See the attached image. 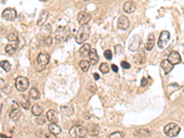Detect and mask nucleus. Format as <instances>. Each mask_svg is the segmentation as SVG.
I'll return each instance as SVG.
<instances>
[{
    "mask_svg": "<svg viewBox=\"0 0 184 138\" xmlns=\"http://www.w3.org/2000/svg\"><path fill=\"white\" fill-rule=\"evenodd\" d=\"M41 1H42V2H46V1H48V0H41Z\"/></svg>",
    "mask_w": 184,
    "mask_h": 138,
    "instance_id": "obj_45",
    "label": "nucleus"
},
{
    "mask_svg": "<svg viewBox=\"0 0 184 138\" xmlns=\"http://www.w3.org/2000/svg\"><path fill=\"white\" fill-rule=\"evenodd\" d=\"M0 66L6 71V72H9L11 69V64L8 61H1L0 62Z\"/></svg>",
    "mask_w": 184,
    "mask_h": 138,
    "instance_id": "obj_29",
    "label": "nucleus"
},
{
    "mask_svg": "<svg viewBox=\"0 0 184 138\" xmlns=\"http://www.w3.org/2000/svg\"><path fill=\"white\" fill-rule=\"evenodd\" d=\"M46 117L48 119V121H50L52 122H56L57 121V112L54 110H49L46 112Z\"/></svg>",
    "mask_w": 184,
    "mask_h": 138,
    "instance_id": "obj_20",
    "label": "nucleus"
},
{
    "mask_svg": "<svg viewBox=\"0 0 184 138\" xmlns=\"http://www.w3.org/2000/svg\"><path fill=\"white\" fill-rule=\"evenodd\" d=\"M170 38V34L167 31H162L158 39V46L159 49H163L164 47L167 45L168 40Z\"/></svg>",
    "mask_w": 184,
    "mask_h": 138,
    "instance_id": "obj_8",
    "label": "nucleus"
},
{
    "mask_svg": "<svg viewBox=\"0 0 184 138\" xmlns=\"http://www.w3.org/2000/svg\"><path fill=\"white\" fill-rule=\"evenodd\" d=\"M123 8L124 12H126L128 14H132V13H134L135 11L136 6H135V4L133 1H127V2L124 3Z\"/></svg>",
    "mask_w": 184,
    "mask_h": 138,
    "instance_id": "obj_12",
    "label": "nucleus"
},
{
    "mask_svg": "<svg viewBox=\"0 0 184 138\" xmlns=\"http://www.w3.org/2000/svg\"><path fill=\"white\" fill-rule=\"evenodd\" d=\"M154 44H155V36L153 33H151V34H149L147 41L145 43V49L147 51H151L154 47Z\"/></svg>",
    "mask_w": 184,
    "mask_h": 138,
    "instance_id": "obj_19",
    "label": "nucleus"
},
{
    "mask_svg": "<svg viewBox=\"0 0 184 138\" xmlns=\"http://www.w3.org/2000/svg\"><path fill=\"white\" fill-rule=\"evenodd\" d=\"M141 138H142V137H141Z\"/></svg>",
    "mask_w": 184,
    "mask_h": 138,
    "instance_id": "obj_46",
    "label": "nucleus"
},
{
    "mask_svg": "<svg viewBox=\"0 0 184 138\" xmlns=\"http://www.w3.org/2000/svg\"><path fill=\"white\" fill-rule=\"evenodd\" d=\"M161 67H162V69L164 70V73H165L166 75H167V74H169V73L172 71V69H173V64H171L167 60H163V61L161 62Z\"/></svg>",
    "mask_w": 184,
    "mask_h": 138,
    "instance_id": "obj_15",
    "label": "nucleus"
},
{
    "mask_svg": "<svg viewBox=\"0 0 184 138\" xmlns=\"http://www.w3.org/2000/svg\"><path fill=\"white\" fill-rule=\"evenodd\" d=\"M31 112H32V114L35 115V116H41V113H42V109H41V106L35 104V105H33L32 108H31Z\"/></svg>",
    "mask_w": 184,
    "mask_h": 138,
    "instance_id": "obj_24",
    "label": "nucleus"
},
{
    "mask_svg": "<svg viewBox=\"0 0 184 138\" xmlns=\"http://www.w3.org/2000/svg\"><path fill=\"white\" fill-rule=\"evenodd\" d=\"M69 35V32L67 31V28H59L56 31V34H55V39L58 40H64L65 39H67Z\"/></svg>",
    "mask_w": 184,
    "mask_h": 138,
    "instance_id": "obj_11",
    "label": "nucleus"
},
{
    "mask_svg": "<svg viewBox=\"0 0 184 138\" xmlns=\"http://www.w3.org/2000/svg\"><path fill=\"white\" fill-rule=\"evenodd\" d=\"M61 110L62 112L67 116H70L74 113V110H73L72 106H64V107H62Z\"/></svg>",
    "mask_w": 184,
    "mask_h": 138,
    "instance_id": "obj_27",
    "label": "nucleus"
},
{
    "mask_svg": "<svg viewBox=\"0 0 184 138\" xmlns=\"http://www.w3.org/2000/svg\"><path fill=\"white\" fill-rule=\"evenodd\" d=\"M49 61H50V56L48 54L40 53L39 55L37 56V60H36V69L38 71L42 70L49 64Z\"/></svg>",
    "mask_w": 184,
    "mask_h": 138,
    "instance_id": "obj_4",
    "label": "nucleus"
},
{
    "mask_svg": "<svg viewBox=\"0 0 184 138\" xmlns=\"http://www.w3.org/2000/svg\"><path fill=\"white\" fill-rule=\"evenodd\" d=\"M5 51L7 55H13L16 51H17V46L15 44H7L5 48Z\"/></svg>",
    "mask_w": 184,
    "mask_h": 138,
    "instance_id": "obj_23",
    "label": "nucleus"
},
{
    "mask_svg": "<svg viewBox=\"0 0 184 138\" xmlns=\"http://www.w3.org/2000/svg\"><path fill=\"white\" fill-rule=\"evenodd\" d=\"M99 132H100V127H99V125H97V124H92L91 128H90L89 131H88V133H89L91 136H98Z\"/></svg>",
    "mask_w": 184,
    "mask_h": 138,
    "instance_id": "obj_28",
    "label": "nucleus"
},
{
    "mask_svg": "<svg viewBox=\"0 0 184 138\" xmlns=\"http://www.w3.org/2000/svg\"><path fill=\"white\" fill-rule=\"evenodd\" d=\"M45 138H57V137H56V136H55V135H54V134H52V133H49V134H47V135H46Z\"/></svg>",
    "mask_w": 184,
    "mask_h": 138,
    "instance_id": "obj_39",
    "label": "nucleus"
},
{
    "mask_svg": "<svg viewBox=\"0 0 184 138\" xmlns=\"http://www.w3.org/2000/svg\"><path fill=\"white\" fill-rule=\"evenodd\" d=\"M90 35V27L87 24L81 25V27L78 29L77 34H76V41L78 44L84 43L88 39Z\"/></svg>",
    "mask_w": 184,
    "mask_h": 138,
    "instance_id": "obj_1",
    "label": "nucleus"
},
{
    "mask_svg": "<svg viewBox=\"0 0 184 138\" xmlns=\"http://www.w3.org/2000/svg\"><path fill=\"white\" fill-rule=\"evenodd\" d=\"M2 18L7 21H13L17 18V12L14 8L7 7L2 13Z\"/></svg>",
    "mask_w": 184,
    "mask_h": 138,
    "instance_id": "obj_7",
    "label": "nucleus"
},
{
    "mask_svg": "<svg viewBox=\"0 0 184 138\" xmlns=\"http://www.w3.org/2000/svg\"><path fill=\"white\" fill-rule=\"evenodd\" d=\"M30 97L31 99H32L33 100H37V99H40V92L38 91L37 88H32L30 91Z\"/></svg>",
    "mask_w": 184,
    "mask_h": 138,
    "instance_id": "obj_25",
    "label": "nucleus"
},
{
    "mask_svg": "<svg viewBox=\"0 0 184 138\" xmlns=\"http://www.w3.org/2000/svg\"><path fill=\"white\" fill-rule=\"evenodd\" d=\"M87 134V129L82 125H74L69 130V135L73 138H83Z\"/></svg>",
    "mask_w": 184,
    "mask_h": 138,
    "instance_id": "obj_3",
    "label": "nucleus"
},
{
    "mask_svg": "<svg viewBox=\"0 0 184 138\" xmlns=\"http://www.w3.org/2000/svg\"><path fill=\"white\" fill-rule=\"evenodd\" d=\"M100 70H101V72L103 73V74H107V73H109L110 69H109V65H108V64H107V63H102V64H101V66H100Z\"/></svg>",
    "mask_w": 184,
    "mask_h": 138,
    "instance_id": "obj_32",
    "label": "nucleus"
},
{
    "mask_svg": "<svg viewBox=\"0 0 184 138\" xmlns=\"http://www.w3.org/2000/svg\"><path fill=\"white\" fill-rule=\"evenodd\" d=\"M21 98L23 99L21 100V106H22L25 110H29V109H30V107H31L30 100L28 99V98H27L26 96H24V95H22V96H21Z\"/></svg>",
    "mask_w": 184,
    "mask_h": 138,
    "instance_id": "obj_26",
    "label": "nucleus"
},
{
    "mask_svg": "<svg viewBox=\"0 0 184 138\" xmlns=\"http://www.w3.org/2000/svg\"><path fill=\"white\" fill-rule=\"evenodd\" d=\"M90 52V44L88 43H85L84 45H82L79 50V55L81 57H87L88 56V54Z\"/></svg>",
    "mask_w": 184,
    "mask_h": 138,
    "instance_id": "obj_18",
    "label": "nucleus"
},
{
    "mask_svg": "<svg viewBox=\"0 0 184 138\" xmlns=\"http://www.w3.org/2000/svg\"><path fill=\"white\" fill-rule=\"evenodd\" d=\"M167 61H168L171 64L175 65V64H180V63L182 62V57H181V55H180V54H179L178 52L173 51V52H171L170 55H168Z\"/></svg>",
    "mask_w": 184,
    "mask_h": 138,
    "instance_id": "obj_9",
    "label": "nucleus"
},
{
    "mask_svg": "<svg viewBox=\"0 0 184 138\" xmlns=\"http://www.w3.org/2000/svg\"><path fill=\"white\" fill-rule=\"evenodd\" d=\"M0 137L1 138H12V137H7V136H6L5 135H2V134L0 135Z\"/></svg>",
    "mask_w": 184,
    "mask_h": 138,
    "instance_id": "obj_44",
    "label": "nucleus"
},
{
    "mask_svg": "<svg viewBox=\"0 0 184 138\" xmlns=\"http://www.w3.org/2000/svg\"><path fill=\"white\" fill-rule=\"evenodd\" d=\"M111 69H112V71H113V72H115V73H117V72H118V66H117V65H115V64H111Z\"/></svg>",
    "mask_w": 184,
    "mask_h": 138,
    "instance_id": "obj_40",
    "label": "nucleus"
},
{
    "mask_svg": "<svg viewBox=\"0 0 184 138\" xmlns=\"http://www.w3.org/2000/svg\"><path fill=\"white\" fill-rule=\"evenodd\" d=\"M88 56H89V62L91 64H96L98 62H99V55L97 54V51L96 49H90V52L88 54Z\"/></svg>",
    "mask_w": 184,
    "mask_h": 138,
    "instance_id": "obj_14",
    "label": "nucleus"
},
{
    "mask_svg": "<svg viewBox=\"0 0 184 138\" xmlns=\"http://www.w3.org/2000/svg\"><path fill=\"white\" fill-rule=\"evenodd\" d=\"M7 39L9 41L15 42V41H18V35L14 32H10L7 35Z\"/></svg>",
    "mask_w": 184,
    "mask_h": 138,
    "instance_id": "obj_31",
    "label": "nucleus"
},
{
    "mask_svg": "<svg viewBox=\"0 0 184 138\" xmlns=\"http://www.w3.org/2000/svg\"><path fill=\"white\" fill-rule=\"evenodd\" d=\"M104 56H105V58H106L107 60L112 59V53H111V50H107V51H105V53H104Z\"/></svg>",
    "mask_w": 184,
    "mask_h": 138,
    "instance_id": "obj_35",
    "label": "nucleus"
},
{
    "mask_svg": "<svg viewBox=\"0 0 184 138\" xmlns=\"http://www.w3.org/2000/svg\"><path fill=\"white\" fill-rule=\"evenodd\" d=\"M49 131L52 133V134H54V135H59L60 133H61L62 129L60 128V126L59 125H57L55 122H52V123H50V125H49Z\"/></svg>",
    "mask_w": 184,
    "mask_h": 138,
    "instance_id": "obj_21",
    "label": "nucleus"
},
{
    "mask_svg": "<svg viewBox=\"0 0 184 138\" xmlns=\"http://www.w3.org/2000/svg\"><path fill=\"white\" fill-rule=\"evenodd\" d=\"M48 17H49V13H48V11H46V10H42V11L41 12V14H40L39 20H38V21H37V25H38L39 27L43 26V25H44V23L46 22L47 19H48Z\"/></svg>",
    "mask_w": 184,
    "mask_h": 138,
    "instance_id": "obj_16",
    "label": "nucleus"
},
{
    "mask_svg": "<svg viewBox=\"0 0 184 138\" xmlns=\"http://www.w3.org/2000/svg\"><path fill=\"white\" fill-rule=\"evenodd\" d=\"M146 84H147V79H145V78H143L142 79V87H144Z\"/></svg>",
    "mask_w": 184,
    "mask_h": 138,
    "instance_id": "obj_41",
    "label": "nucleus"
},
{
    "mask_svg": "<svg viewBox=\"0 0 184 138\" xmlns=\"http://www.w3.org/2000/svg\"><path fill=\"white\" fill-rule=\"evenodd\" d=\"M44 43H45V45L46 46H48V47H50L51 45H52V43H53V39L49 36V37H47V38H45L44 39Z\"/></svg>",
    "mask_w": 184,
    "mask_h": 138,
    "instance_id": "obj_36",
    "label": "nucleus"
},
{
    "mask_svg": "<svg viewBox=\"0 0 184 138\" xmlns=\"http://www.w3.org/2000/svg\"><path fill=\"white\" fill-rule=\"evenodd\" d=\"M180 132H181V126L174 122H170L164 127V133L168 137H175L180 134Z\"/></svg>",
    "mask_w": 184,
    "mask_h": 138,
    "instance_id": "obj_2",
    "label": "nucleus"
},
{
    "mask_svg": "<svg viewBox=\"0 0 184 138\" xmlns=\"http://www.w3.org/2000/svg\"><path fill=\"white\" fill-rule=\"evenodd\" d=\"M91 20V16L89 13L86 12V11H82L78 15V21L79 22V24L84 25V24H87Z\"/></svg>",
    "mask_w": 184,
    "mask_h": 138,
    "instance_id": "obj_10",
    "label": "nucleus"
},
{
    "mask_svg": "<svg viewBox=\"0 0 184 138\" xmlns=\"http://www.w3.org/2000/svg\"><path fill=\"white\" fill-rule=\"evenodd\" d=\"M79 65H80V67H81V69L84 71V72H87L88 69H89V66H90V63L87 61V60H82L81 62H80V64H79Z\"/></svg>",
    "mask_w": 184,
    "mask_h": 138,
    "instance_id": "obj_30",
    "label": "nucleus"
},
{
    "mask_svg": "<svg viewBox=\"0 0 184 138\" xmlns=\"http://www.w3.org/2000/svg\"><path fill=\"white\" fill-rule=\"evenodd\" d=\"M4 87H5V81L3 79H0V88H2Z\"/></svg>",
    "mask_w": 184,
    "mask_h": 138,
    "instance_id": "obj_42",
    "label": "nucleus"
},
{
    "mask_svg": "<svg viewBox=\"0 0 184 138\" xmlns=\"http://www.w3.org/2000/svg\"><path fill=\"white\" fill-rule=\"evenodd\" d=\"M121 65H122V67H123V69H129V68L131 67L130 64H129L128 62H126V61H123V62L121 63Z\"/></svg>",
    "mask_w": 184,
    "mask_h": 138,
    "instance_id": "obj_38",
    "label": "nucleus"
},
{
    "mask_svg": "<svg viewBox=\"0 0 184 138\" xmlns=\"http://www.w3.org/2000/svg\"><path fill=\"white\" fill-rule=\"evenodd\" d=\"M93 77H94V79H95V80H99V79H100V76H99V74H97V73H95V74L93 75Z\"/></svg>",
    "mask_w": 184,
    "mask_h": 138,
    "instance_id": "obj_43",
    "label": "nucleus"
},
{
    "mask_svg": "<svg viewBox=\"0 0 184 138\" xmlns=\"http://www.w3.org/2000/svg\"><path fill=\"white\" fill-rule=\"evenodd\" d=\"M15 85H16V88L19 91L23 92V91H26L27 88H29L30 81H29V79L25 78V77H19L18 79H16Z\"/></svg>",
    "mask_w": 184,
    "mask_h": 138,
    "instance_id": "obj_5",
    "label": "nucleus"
},
{
    "mask_svg": "<svg viewBox=\"0 0 184 138\" xmlns=\"http://www.w3.org/2000/svg\"><path fill=\"white\" fill-rule=\"evenodd\" d=\"M52 33V26L51 24H45L44 26H42V29H41V35L42 37L45 39L47 37H49Z\"/></svg>",
    "mask_w": 184,
    "mask_h": 138,
    "instance_id": "obj_17",
    "label": "nucleus"
},
{
    "mask_svg": "<svg viewBox=\"0 0 184 138\" xmlns=\"http://www.w3.org/2000/svg\"><path fill=\"white\" fill-rule=\"evenodd\" d=\"M141 44V37L139 35H134L133 36V38L130 40L129 43H128V48L130 51L132 52H135Z\"/></svg>",
    "mask_w": 184,
    "mask_h": 138,
    "instance_id": "obj_6",
    "label": "nucleus"
},
{
    "mask_svg": "<svg viewBox=\"0 0 184 138\" xmlns=\"http://www.w3.org/2000/svg\"><path fill=\"white\" fill-rule=\"evenodd\" d=\"M137 132H138V133H141L139 136H144V137H146V136H148L150 135V132H149L148 130H144V129H140V130H138Z\"/></svg>",
    "mask_w": 184,
    "mask_h": 138,
    "instance_id": "obj_34",
    "label": "nucleus"
},
{
    "mask_svg": "<svg viewBox=\"0 0 184 138\" xmlns=\"http://www.w3.org/2000/svg\"><path fill=\"white\" fill-rule=\"evenodd\" d=\"M118 28L121 30H127L130 26V21L128 20V18H126L125 16H121L118 19Z\"/></svg>",
    "mask_w": 184,
    "mask_h": 138,
    "instance_id": "obj_13",
    "label": "nucleus"
},
{
    "mask_svg": "<svg viewBox=\"0 0 184 138\" xmlns=\"http://www.w3.org/2000/svg\"><path fill=\"white\" fill-rule=\"evenodd\" d=\"M35 121H36V122H37V123H38L39 125H43V124H44V123L46 122L45 119L43 118V117H41H41H37Z\"/></svg>",
    "mask_w": 184,
    "mask_h": 138,
    "instance_id": "obj_37",
    "label": "nucleus"
},
{
    "mask_svg": "<svg viewBox=\"0 0 184 138\" xmlns=\"http://www.w3.org/2000/svg\"><path fill=\"white\" fill-rule=\"evenodd\" d=\"M21 112L19 110V109H13L10 113H9V118L11 119L12 121H18L19 119L21 118Z\"/></svg>",
    "mask_w": 184,
    "mask_h": 138,
    "instance_id": "obj_22",
    "label": "nucleus"
},
{
    "mask_svg": "<svg viewBox=\"0 0 184 138\" xmlns=\"http://www.w3.org/2000/svg\"><path fill=\"white\" fill-rule=\"evenodd\" d=\"M107 138H124V135L121 132H114L111 134Z\"/></svg>",
    "mask_w": 184,
    "mask_h": 138,
    "instance_id": "obj_33",
    "label": "nucleus"
}]
</instances>
